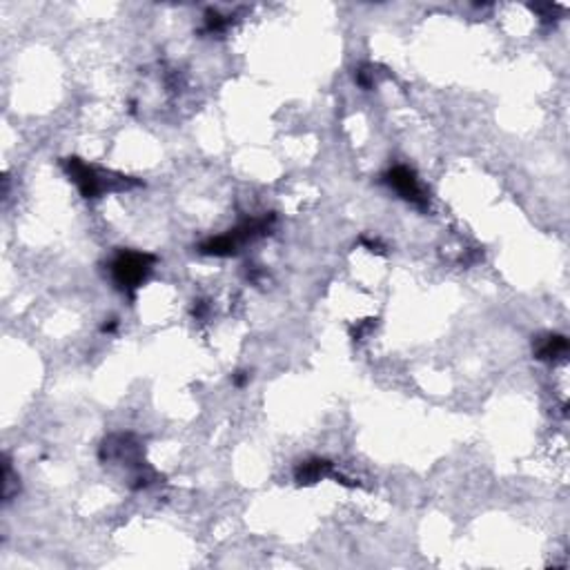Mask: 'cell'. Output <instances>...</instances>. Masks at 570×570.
<instances>
[{"label":"cell","mask_w":570,"mask_h":570,"mask_svg":"<svg viewBox=\"0 0 570 570\" xmlns=\"http://www.w3.org/2000/svg\"><path fill=\"white\" fill-rule=\"evenodd\" d=\"M568 350V341L564 336H548L544 339V344L537 348V359H544V361H553L557 356H564Z\"/></svg>","instance_id":"5b68a950"},{"label":"cell","mask_w":570,"mask_h":570,"mask_svg":"<svg viewBox=\"0 0 570 570\" xmlns=\"http://www.w3.org/2000/svg\"><path fill=\"white\" fill-rule=\"evenodd\" d=\"M154 256L141 254V252H121L112 261V279L121 290H134L145 281L152 272Z\"/></svg>","instance_id":"6da1fadb"},{"label":"cell","mask_w":570,"mask_h":570,"mask_svg":"<svg viewBox=\"0 0 570 570\" xmlns=\"http://www.w3.org/2000/svg\"><path fill=\"white\" fill-rule=\"evenodd\" d=\"M332 464L326 459H310V462L301 464L297 468V482L299 483H315L321 482L323 477H330Z\"/></svg>","instance_id":"277c9868"},{"label":"cell","mask_w":570,"mask_h":570,"mask_svg":"<svg viewBox=\"0 0 570 570\" xmlns=\"http://www.w3.org/2000/svg\"><path fill=\"white\" fill-rule=\"evenodd\" d=\"M386 183L391 185L399 197L410 201L412 206L426 207L428 197H426L424 188H421L419 179H417V174L412 172L410 168H406V165H397V168H392L391 172L386 174Z\"/></svg>","instance_id":"7a4b0ae2"},{"label":"cell","mask_w":570,"mask_h":570,"mask_svg":"<svg viewBox=\"0 0 570 570\" xmlns=\"http://www.w3.org/2000/svg\"><path fill=\"white\" fill-rule=\"evenodd\" d=\"M65 165H68L71 180L78 185V189L83 192L85 198H94V197H98V194H103L107 189L109 180H114V179L101 177L92 165L83 163L80 159H69Z\"/></svg>","instance_id":"3957f363"}]
</instances>
